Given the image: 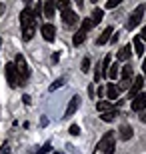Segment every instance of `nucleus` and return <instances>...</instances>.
<instances>
[{"instance_id":"f257e3e1","label":"nucleus","mask_w":146,"mask_h":154,"mask_svg":"<svg viewBox=\"0 0 146 154\" xmlns=\"http://www.w3.org/2000/svg\"><path fill=\"white\" fill-rule=\"evenodd\" d=\"M20 30H22V40L30 42L34 36V30H36V16H34L32 6H26L20 12Z\"/></svg>"},{"instance_id":"f03ea898","label":"nucleus","mask_w":146,"mask_h":154,"mask_svg":"<svg viewBox=\"0 0 146 154\" xmlns=\"http://www.w3.org/2000/svg\"><path fill=\"white\" fill-rule=\"evenodd\" d=\"M114 146H116V136H114V132H106L104 136L100 138V142L96 146V150L100 154H114Z\"/></svg>"},{"instance_id":"7ed1b4c3","label":"nucleus","mask_w":146,"mask_h":154,"mask_svg":"<svg viewBox=\"0 0 146 154\" xmlns=\"http://www.w3.org/2000/svg\"><path fill=\"white\" fill-rule=\"evenodd\" d=\"M14 66H16V70H18L20 84H24V82L30 78V68H28V62H26V58H24L22 54H18L16 60H14Z\"/></svg>"},{"instance_id":"20e7f679","label":"nucleus","mask_w":146,"mask_h":154,"mask_svg":"<svg viewBox=\"0 0 146 154\" xmlns=\"http://www.w3.org/2000/svg\"><path fill=\"white\" fill-rule=\"evenodd\" d=\"M4 74H6V82H8V86H10V88L20 86V78H18V70H16V66H14V62H6Z\"/></svg>"},{"instance_id":"39448f33","label":"nucleus","mask_w":146,"mask_h":154,"mask_svg":"<svg viewBox=\"0 0 146 154\" xmlns=\"http://www.w3.org/2000/svg\"><path fill=\"white\" fill-rule=\"evenodd\" d=\"M92 26H94V24H92V20H90V18H84V20H82V26H80V30L74 34V38H72L74 46H80L82 42H84V40H86V34L90 32V28H92Z\"/></svg>"},{"instance_id":"423d86ee","label":"nucleus","mask_w":146,"mask_h":154,"mask_svg":"<svg viewBox=\"0 0 146 154\" xmlns=\"http://www.w3.org/2000/svg\"><path fill=\"white\" fill-rule=\"evenodd\" d=\"M144 10H146V6H144V4L136 6V8H134V12H132V14H130V18H128V24H126V28H128V30H134L136 26H138V24L142 22Z\"/></svg>"},{"instance_id":"0eeeda50","label":"nucleus","mask_w":146,"mask_h":154,"mask_svg":"<svg viewBox=\"0 0 146 154\" xmlns=\"http://www.w3.org/2000/svg\"><path fill=\"white\" fill-rule=\"evenodd\" d=\"M130 84H132V66L126 64V66L120 70V84H118V88H120V90H128Z\"/></svg>"},{"instance_id":"6e6552de","label":"nucleus","mask_w":146,"mask_h":154,"mask_svg":"<svg viewBox=\"0 0 146 154\" xmlns=\"http://www.w3.org/2000/svg\"><path fill=\"white\" fill-rule=\"evenodd\" d=\"M132 110L134 112H140V110H146V92H138L134 98H132Z\"/></svg>"},{"instance_id":"1a4fd4ad","label":"nucleus","mask_w":146,"mask_h":154,"mask_svg":"<svg viewBox=\"0 0 146 154\" xmlns=\"http://www.w3.org/2000/svg\"><path fill=\"white\" fill-rule=\"evenodd\" d=\"M62 22H64V26H74L78 22V14L74 10H70V8H64L62 10Z\"/></svg>"},{"instance_id":"9d476101","label":"nucleus","mask_w":146,"mask_h":154,"mask_svg":"<svg viewBox=\"0 0 146 154\" xmlns=\"http://www.w3.org/2000/svg\"><path fill=\"white\" fill-rule=\"evenodd\" d=\"M40 30H42V36H44L46 42H54V38H56V28H54V24L46 22V24H42Z\"/></svg>"},{"instance_id":"9b49d317","label":"nucleus","mask_w":146,"mask_h":154,"mask_svg":"<svg viewBox=\"0 0 146 154\" xmlns=\"http://www.w3.org/2000/svg\"><path fill=\"white\" fill-rule=\"evenodd\" d=\"M142 86H144V76H134L132 84H130V98H134L142 90Z\"/></svg>"},{"instance_id":"f8f14e48","label":"nucleus","mask_w":146,"mask_h":154,"mask_svg":"<svg viewBox=\"0 0 146 154\" xmlns=\"http://www.w3.org/2000/svg\"><path fill=\"white\" fill-rule=\"evenodd\" d=\"M42 10H44L46 18H54V12H56V2L54 0H46L42 2Z\"/></svg>"},{"instance_id":"ddd939ff","label":"nucleus","mask_w":146,"mask_h":154,"mask_svg":"<svg viewBox=\"0 0 146 154\" xmlns=\"http://www.w3.org/2000/svg\"><path fill=\"white\" fill-rule=\"evenodd\" d=\"M114 34V28L112 26H106V28H104V32H102L100 36H98V38H96V44L98 46H102V44H106L108 40H110V36Z\"/></svg>"},{"instance_id":"4468645a","label":"nucleus","mask_w":146,"mask_h":154,"mask_svg":"<svg viewBox=\"0 0 146 154\" xmlns=\"http://www.w3.org/2000/svg\"><path fill=\"white\" fill-rule=\"evenodd\" d=\"M78 106H80V96H72V100H70V104H68V108H66V112H64V116H66V118H70V116L78 110Z\"/></svg>"},{"instance_id":"2eb2a0df","label":"nucleus","mask_w":146,"mask_h":154,"mask_svg":"<svg viewBox=\"0 0 146 154\" xmlns=\"http://www.w3.org/2000/svg\"><path fill=\"white\" fill-rule=\"evenodd\" d=\"M132 134H134V132H132V128H130L128 124H122L118 128V138H120V140H130Z\"/></svg>"},{"instance_id":"dca6fc26","label":"nucleus","mask_w":146,"mask_h":154,"mask_svg":"<svg viewBox=\"0 0 146 154\" xmlns=\"http://www.w3.org/2000/svg\"><path fill=\"white\" fill-rule=\"evenodd\" d=\"M116 56H118V60L126 62V60H128V58L132 56V46H122V48H120V52H118Z\"/></svg>"},{"instance_id":"f3484780","label":"nucleus","mask_w":146,"mask_h":154,"mask_svg":"<svg viewBox=\"0 0 146 154\" xmlns=\"http://www.w3.org/2000/svg\"><path fill=\"white\" fill-rule=\"evenodd\" d=\"M118 94H120V88H118V84H108V88H106V96L110 98V100H116L118 98Z\"/></svg>"},{"instance_id":"a211bd4d","label":"nucleus","mask_w":146,"mask_h":154,"mask_svg":"<svg viewBox=\"0 0 146 154\" xmlns=\"http://www.w3.org/2000/svg\"><path fill=\"white\" fill-rule=\"evenodd\" d=\"M132 44H134V54L136 56H142V54H144V46H142V38L140 36H134Z\"/></svg>"},{"instance_id":"6ab92c4d","label":"nucleus","mask_w":146,"mask_h":154,"mask_svg":"<svg viewBox=\"0 0 146 154\" xmlns=\"http://www.w3.org/2000/svg\"><path fill=\"white\" fill-rule=\"evenodd\" d=\"M114 108H118L116 104L104 102V100H100V102H96V110H98V112H108V110H114Z\"/></svg>"},{"instance_id":"aec40b11","label":"nucleus","mask_w":146,"mask_h":154,"mask_svg":"<svg viewBox=\"0 0 146 154\" xmlns=\"http://www.w3.org/2000/svg\"><path fill=\"white\" fill-rule=\"evenodd\" d=\"M102 18H104V10L102 8H94V12H92V16H90V20H92V24H100Z\"/></svg>"},{"instance_id":"412c9836","label":"nucleus","mask_w":146,"mask_h":154,"mask_svg":"<svg viewBox=\"0 0 146 154\" xmlns=\"http://www.w3.org/2000/svg\"><path fill=\"white\" fill-rule=\"evenodd\" d=\"M100 114H102L100 118L104 120V122H112V120L118 116V108H114V110H108V112H100Z\"/></svg>"},{"instance_id":"4be33fe9","label":"nucleus","mask_w":146,"mask_h":154,"mask_svg":"<svg viewBox=\"0 0 146 154\" xmlns=\"http://www.w3.org/2000/svg\"><path fill=\"white\" fill-rule=\"evenodd\" d=\"M118 72H120V66H118V62H114L112 66H108V72H106V74H108V78H110V80H114L118 76Z\"/></svg>"},{"instance_id":"5701e85b","label":"nucleus","mask_w":146,"mask_h":154,"mask_svg":"<svg viewBox=\"0 0 146 154\" xmlns=\"http://www.w3.org/2000/svg\"><path fill=\"white\" fill-rule=\"evenodd\" d=\"M62 84H64V78H58V80H54V82H52V84H50V90L54 92V90H56V88H60Z\"/></svg>"},{"instance_id":"b1692460","label":"nucleus","mask_w":146,"mask_h":154,"mask_svg":"<svg viewBox=\"0 0 146 154\" xmlns=\"http://www.w3.org/2000/svg\"><path fill=\"white\" fill-rule=\"evenodd\" d=\"M90 70V58H84L82 60V72H88Z\"/></svg>"},{"instance_id":"393cba45","label":"nucleus","mask_w":146,"mask_h":154,"mask_svg":"<svg viewBox=\"0 0 146 154\" xmlns=\"http://www.w3.org/2000/svg\"><path fill=\"white\" fill-rule=\"evenodd\" d=\"M56 4H58V8H60V10H64V8H68V4H70V0H58Z\"/></svg>"},{"instance_id":"a878e982","label":"nucleus","mask_w":146,"mask_h":154,"mask_svg":"<svg viewBox=\"0 0 146 154\" xmlns=\"http://www.w3.org/2000/svg\"><path fill=\"white\" fill-rule=\"evenodd\" d=\"M68 132H70L72 136H78V134H80V128H78V126H76V124H72V126H70V130H68Z\"/></svg>"},{"instance_id":"bb28decb","label":"nucleus","mask_w":146,"mask_h":154,"mask_svg":"<svg viewBox=\"0 0 146 154\" xmlns=\"http://www.w3.org/2000/svg\"><path fill=\"white\" fill-rule=\"evenodd\" d=\"M122 0H108V4H106V8H116L118 4H120Z\"/></svg>"},{"instance_id":"cd10ccee","label":"nucleus","mask_w":146,"mask_h":154,"mask_svg":"<svg viewBox=\"0 0 146 154\" xmlns=\"http://www.w3.org/2000/svg\"><path fill=\"white\" fill-rule=\"evenodd\" d=\"M48 150H50V144H44V146H42V148L38 150V154H46Z\"/></svg>"},{"instance_id":"c85d7f7f","label":"nucleus","mask_w":146,"mask_h":154,"mask_svg":"<svg viewBox=\"0 0 146 154\" xmlns=\"http://www.w3.org/2000/svg\"><path fill=\"white\" fill-rule=\"evenodd\" d=\"M140 120L146 124V110H140Z\"/></svg>"},{"instance_id":"c756f323","label":"nucleus","mask_w":146,"mask_h":154,"mask_svg":"<svg viewBox=\"0 0 146 154\" xmlns=\"http://www.w3.org/2000/svg\"><path fill=\"white\" fill-rule=\"evenodd\" d=\"M74 2H76V6H78V8H84V0H74Z\"/></svg>"},{"instance_id":"7c9ffc66","label":"nucleus","mask_w":146,"mask_h":154,"mask_svg":"<svg viewBox=\"0 0 146 154\" xmlns=\"http://www.w3.org/2000/svg\"><path fill=\"white\" fill-rule=\"evenodd\" d=\"M140 38H142V40H146V26L142 28V32H140Z\"/></svg>"},{"instance_id":"2f4dec72","label":"nucleus","mask_w":146,"mask_h":154,"mask_svg":"<svg viewBox=\"0 0 146 154\" xmlns=\"http://www.w3.org/2000/svg\"><path fill=\"white\" fill-rule=\"evenodd\" d=\"M142 72H144V78H146V58H144V62H142Z\"/></svg>"},{"instance_id":"473e14b6","label":"nucleus","mask_w":146,"mask_h":154,"mask_svg":"<svg viewBox=\"0 0 146 154\" xmlns=\"http://www.w3.org/2000/svg\"><path fill=\"white\" fill-rule=\"evenodd\" d=\"M2 12H4V6H0V14H2Z\"/></svg>"},{"instance_id":"72a5a7b5","label":"nucleus","mask_w":146,"mask_h":154,"mask_svg":"<svg viewBox=\"0 0 146 154\" xmlns=\"http://www.w3.org/2000/svg\"><path fill=\"white\" fill-rule=\"evenodd\" d=\"M54 154H64V152H54Z\"/></svg>"},{"instance_id":"f704fd0d","label":"nucleus","mask_w":146,"mask_h":154,"mask_svg":"<svg viewBox=\"0 0 146 154\" xmlns=\"http://www.w3.org/2000/svg\"><path fill=\"white\" fill-rule=\"evenodd\" d=\"M90 2H98V0H90Z\"/></svg>"},{"instance_id":"c9c22d12","label":"nucleus","mask_w":146,"mask_h":154,"mask_svg":"<svg viewBox=\"0 0 146 154\" xmlns=\"http://www.w3.org/2000/svg\"><path fill=\"white\" fill-rule=\"evenodd\" d=\"M24 2H28V0H24Z\"/></svg>"}]
</instances>
